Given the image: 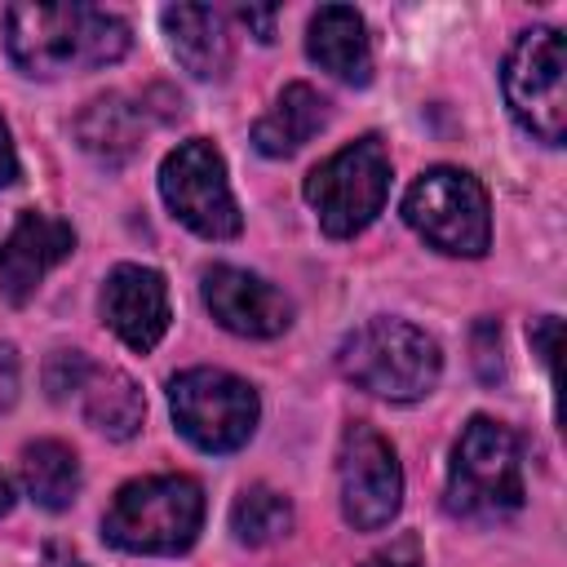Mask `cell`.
I'll return each instance as SVG.
<instances>
[{"instance_id":"d4e9b609","label":"cell","mask_w":567,"mask_h":567,"mask_svg":"<svg viewBox=\"0 0 567 567\" xmlns=\"http://www.w3.org/2000/svg\"><path fill=\"white\" fill-rule=\"evenodd\" d=\"M18 399V354L13 346H0V408Z\"/></svg>"},{"instance_id":"7a4b0ae2","label":"cell","mask_w":567,"mask_h":567,"mask_svg":"<svg viewBox=\"0 0 567 567\" xmlns=\"http://www.w3.org/2000/svg\"><path fill=\"white\" fill-rule=\"evenodd\" d=\"M337 368L346 381L359 390L390 399V403H412L425 399L439 381L443 354L434 337L408 319H368L337 346Z\"/></svg>"},{"instance_id":"7c38bea8","label":"cell","mask_w":567,"mask_h":567,"mask_svg":"<svg viewBox=\"0 0 567 567\" xmlns=\"http://www.w3.org/2000/svg\"><path fill=\"white\" fill-rule=\"evenodd\" d=\"M75 252V230L62 217L49 213H18L13 230L0 244V297L9 306H27L35 297V288L44 284V275L66 261Z\"/></svg>"},{"instance_id":"9c48e42d","label":"cell","mask_w":567,"mask_h":567,"mask_svg":"<svg viewBox=\"0 0 567 567\" xmlns=\"http://www.w3.org/2000/svg\"><path fill=\"white\" fill-rule=\"evenodd\" d=\"M159 195L182 226L204 239H235L244 230L239 204L226 182V159L208 137H190L159 164Z\"/></svg>"},{"instance_id":"ba28073f","label":"cell","mask_w":567,"mask_h":567,"mask_svg":"<svg viewBox=\"0 0 567 567\" xmlns=\"http://www.w3.org/2000/svg\"><path fill=\"white\" fill-rule=\"evenodd\" d=\"M505 102L514 120L545 146L567 137V44L554 27H532L505 58Z\"/></svg>"},{"instance_id":"2e32d148","label":"cell","mask_w":567,"mask_h":567,"mask_svg":"<svg viewBox=\"0 0 567 567\" xmlns=\"http://www.w3.org/2000/svg\"><path fill=\"white\" fill-rule=\"evenodd\" d=\"M142 137H146V115L120 93H102L75 115L80 151L93 155L102 168H124L142 151Z\"/></svg>"},{"instance_id":"277c9868","label":"cell","mask_w":567,"mask_h":567,"mask_svg":"<svg viewBox=\"0 0 567 567\" xmlns=\"http://www.w3.org/2000/svg\"><path fill=\"white\" fill-rule=\"evenodd\" d=\"M523 505V465H518V439L492 421L470 416L447 465V509L456 518L492 523Z\"/></svg>"},{"instance_id":"30bf717a","label":"cell","mask_w":567,"mask_h":567,"mask_svg":"<svg viewBox=\"0 0 567 567\" xmlns=\"http://www.w3.org/2000/svg\"><path fill=\"white\" fill-rule=\"evenodd\" d=\"M337 478H341V514L359 532L385 527L403 505V470L385 434H377L368 421L346 425L341 452H337Z\"/></svg>"},{"instance_id":"8fae6325","label":"cell","mask_w":567,"mask_h":567,"mask_svg":"<svg viewBox=\"0 0 567 567\" xmlns=\"http://www.w3.org/2000/svg\"><path fill=\"white\" fill-rule=\"evenodd\" d=\"M204 306L235 337L266 341L292 323V301L270 279L239 270V266H208L204 270Z\"/></svg>"},{"instance_id":"6da1fadb","label":"cell","mask_w":567,"mask_h":567,"mask_svg":"<svg viewBox=\"0 0 567 567\" xmlns=\"http://www.w3.org/2000/svg\"><path fill=\"white\" fill-rule=\"evenodd\" d=\"M4 49L18 71L53 80L120 62L128 53V27L93 4H13L4 13Z\"/></svg>"},{"instance_id":"44dd1931","label":"cell","mask_w":567,"mask_h":567,"mask_svg":"<svg viewBox=\"0 0 567 567\" xmlns=\"http://www.w3.org/2000/svg\"><path fill=\"white\" fill-rule=\"evenodd\" d=\"M470 350H474V372L483 385H496L505 377V354H501V323L496 319H478L474 323V337H470Z\"/></svg>"},{"instance_id":"8992f818","label":"cell","mask_w":567,"mask_h":567,"mask_svg":"<svg viewBox=\"0 0 567 567\" xmlns=\"http://www.w3.org/2000/svg\"><path fill=\"white\" fill-rule=\"evenodd\" d=\"M385 195H390V155L377 133L341 146L306 177V199L328 239L359 235L385 208Z\"/></svg>"},{"instance_id":"e0dca14e","label":"cell","mask_w":567,"mask_h":567,"mask_svg":"<svg viewBox=\"0 0 567 567\" xmlns=\"http://www.w3.org/2000/svg\"><path fill=\"white\" fill-rule=\"evenodd\" d=\"M328 97L319 93V89H310V84H288L279 97H275V106L252 124V146L261 151V155H270V159H288V155H297L323 124H328Z\"/></svg>"},{"instance_id":"5b68a950","label":"cell","mask_w":567,"mask_h":567,"mask_svg":"<svg viewBox=\"0 0 567 567\" xmlns=\"http://www.w3.org/2000/svg\"><path fill=\"white\" fill-rule=\"evenodd\" d=\"M403 221L447 257H483L492 244L487 190L465 168H425L403 195Z\"/></svg>"},{"instance_id":"3957f363","label":"cell","mask_w":567,"mask_h":567,"mask_svg":"<svg viewBox=\"0 0 567 567\" xmlns=\"http://www.w3.org/2000/svg\"><path fill=\"white\" fill-rule=\"evenodd\" d=\"M204 523V492L186 474L133 478L102 514V536L124 554H182Z\"/></svg>"},{"instance_id":"603a6c76","label":"cell","mask_w":567,"mask_h":567,"mask_svg":"<svg viewBox=\"0 0 567 567\" xmlns=\"http://www.w3.org/2000/svg\"><path fill=\"white\" fill-rule=\"evenodd\" d=\"M363 567H425V554H421V540L403 532L390 545H381L372 558H363Z\"/></svg>"},{"instance_id":"4fadbf2b","label":"cell","mask_w":567,"mask_h":567,"mask_svg":"<svg viewBox=\"0 0 567 567\" xmlns=\"http://www.w3.org/2000/svg\"><path fill=\"white\" fill-rule=\"evenodd\" d=\"M102 319L128 350H137V354L155 350L173 319L164 275L151 266H137V261L115 266L102 284Z\"/></svg>"},{"instance_id":"83f0119b","label":"cell","mask_w":567,"mask_h":567,"mask_svg":"<svg viewBox=\"0 0 567 567\" xmlns=\"http://www.w3.org/2000/svg\"><path fill=\"white\" fill-rule=\"evenodd\" d=\"M40 567H89L80 554H71L66 545H44V558H40Z\"/></svg>"},{"instance_id":"d6986e66","label":"cell","mask_w":567,"mask_h":567,"mask_svg":"<svg viewBox=\"0 0 567 567\" xmlns=\"http://www.w3.org/2000/svg\"><path fill=\"white\" fill-rule=\"evenodd\" d=\"M22 483L40 509H66L80 492V456L62 439H35L22 447Z\"/></svg>"},{"instance_id":"4316f807","label":"cell","mask_w":567,"mask_h":567,"mask_svg":"<svg viewBox=\"0 0 567 567\" xmlns=\"http://www.w3.org/2000/svg\"><path fill=\"white\" fill-rule=\"evenodd\" d=\"M18 182V155H13V142H9V128L0 120V190Z\"/></svg>"},{"instance_id":"9a60e30c","label":"cell","mask_w":567,"mask_h":567,"mask_svg":"<svg viewBox=\"0 0 567 567\" xmlns=\"http://www.w3.org/2000/svg\"><path fill=\"white\" fill-rule=\"evenodd\" d=\"M306 53H310V62H319L328 75H337L346 84L372 80V44H368L359 9H350V4H323L310 18Z\"/></svg>"},{"instance_id":"ac0fdd59","label":"cell","mask_w":567,"mask_h":567,"mask_svg":"<svg viewBox=\"0 0 567 567\" xmlns=\"http://www.w3.org/2000/svg\"><path fill=\"white\" fill-rule=\"evenodd\" d=\"M75 399L84 408V421L106 439H133L142 430L146 399L137 390V381L128 372H120V368H97L93 363Z\"/></svg>"},{"instance_id":"ffe728a7","label":"cell","mask_w":567,"mask_h":567,"mask_svg":"<svg viewBox=\"0 0 567 567\" xmlns=\"http://www.w3.org/2000/svg\"><path fill=\"white\" fill-rule=\"evenodd\" d=\"M288 527H292V501L266 483L244 487L239 501L230 505V532L244 545H270L288 536Z\"/></svg>"},{"instance_id":"7402d4cb","label":"cell","mask_w":567,"mask_h":567,"mask_svg":"<svg viewBox=\"0 0 567 567\" xmlns=\"http://www.w3.org/2000/svg\"><path fill=\"white\" fill-rule=\"evenodd\" d=\"M89 368H93L89 354H80V350H53L49 363H44V385H49V394H53V399H71V394H80Z\"/></svg>"},{"instance_id":"52a82bcc","label":"cell","mask_w":567,"mask_h":567,"mask_svg":"<svg viewBox=\"0 0 567 567\" xmlns=\"http://www.w3.org/2000/svg\"><path fill=\"white\" fill-rule=\"evenodd\" d=\"M168 408L177 430L199 447V452H235L252 439L257 430V390L221 368H186L168 381Z\"/></svg>"},{"instance_id":"484cf974","label":"cell","mask_w":567,"mask_h":567,"mask_svg":"<svg viewBox=\"0 0 567 567\" xmlns=\"http://www.w3.org/2000/svg\"><path fill=\"white\" fill-rule=\"evenodd\" d=\"M275 18H279V9H252V4H248V9H239V22H244V27H252L261 44H270V40H275Z\"/></svg>"},{"instance_id":"5bb4252c","label":"cell","mask_w":567,"mask_h":567,"mask_svg":"<svg viewBox=\"0 0 567 567\" xmlns=\"http://www.w3.org/2000/svg\"><path fill=\"white\" fill-rule=\"evenodd\" d=\"M164 35L173 58L182 62V71H190L195 80H221L230 71V35H226V18L208 4H168L159 13Z\"/></svg>"},{"instance_id":"cb8c5ba5","label":"cell","mask_w":567,"mask_h":567,"mask_svg":"<svg viewBox=\"0 0 567 567\" xmlns=\"http://www.w3.org/2000/svg\"><path fill=\"white\" fill-rule=\"evenodd\" d=\"M527 341H532V354L540 359V368L554 377V354H558V315H540V319L527 328Z\"/></svg>"},{"instance_id":"f1b7e54d","label":"cell","mask_w":567,"mask_h":567,"mask_svg":"<svg viewBox=\"0 0 567 567\" xmlns=\"http://www.w3.org/2000/svg\"><path fill=\"white\" fill-rule=\"evenodd\" d=\"M9 509H13V483H9L4 474H0V518H4Z\"/></svg>"}]
</instances>
